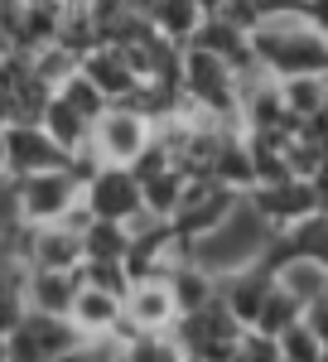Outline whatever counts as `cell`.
I'll list each match as a JSON object with an SVG mask.
<instances>
[{
    "instance_id": "8",
    "label": "cell",
    "mask_w": 328,
    "mask_h": 362,
    "mask_svg": "<svg viewBox=\"0 0 328 362\" xmlns=\"http://www.w3.org/2000/svg\"><path fill=\"white\" fill-rule=\"evenodd\" d=\"M15 261H25L29 271H78L82 261H87V251H82V232L68 223H29L20 237H15V247H10Z\"/></svg>"
},
{
    "instance_id": "23",
    "label": "cell",
    "mask_w": 328,
    "mask_h": 362,
    "mask_svg": "<svg viewBox=\"0 0 328 362\" xmlns=\"http://www.w3.org/2000/svg\"><path fill=\"white\" fill-rule=\"evenodd\" d=\"M189 179H193V174H184L179 165L160 169V174H145V179H140V184H145V213H155V218H174L179 203H184Z\"/></svg>"
},
{
    "instance_id": "35",
    "label": "cell",
    "mask_w": 328,
    "mask_h": 362,
    "mask_svg": "<svg viewBox=\"0 0 328 362\" xmlns=\"http://www.w3.org/2000/svg\"><path fill=\"white\" fill-rule=\"evenodd\" d=\"M237 362H285L280 358V338L261 334V329H246L242 348H237Z\"/></svg>"
},
{
    "instance_id": "13",
    "label": "cell",
    "mask_w": 328,
    "mask_h": 362,
    "mask_svg": "<svg viewBox=\"0 0 328 362\" xmlns=\"http://www.w3.org/2000/svg\"><path fill=\"white\" fill-rule=\"evenodd\" d=\"M179 324V300L169 290V280H131L126 290V329L136 334H169Z\"/></svg>"
},
{
    "instance_id": "26",
    "label": "cell",
    "mask_w": 328,
    "mask_h": 362,
    "mask_svg": "<svg viewBox=\"0 0 328 362\" xmlns=\"http://www.w3.org/2000/svg\"><path fill=\"white\" fill-rule=\"evenodd\" d=\"M150 20H155V29L169 34L174 44H189L208 15L198 10V0H155V15H150Z\"/></svg>"
},
{
    "instance_id": "24",
    "label": "cell",
    "mask_w": 328,
    "mask_h": 362,
    "mask_svg": "<svg viewBox=\"0 0 328 362\" xmlns=\"http://www.w3.org/2000/svg\"><path fill=\"white\" fill-rule=\"evenodd\" d=\"M58 20H63V0H29L25 25H20V34H15V44L29 49V54H39L44 44L58 39Z\"/></svg>"
},
{
    "instance_id": "2",
    "label": "cell",
    "mask_w": 328,
    "mask_h": 362,
    "mask_svg": "<svg viewBox=\"0 0 328 362\" xmlns=\"http://www.w3.org/2000/svg\"><path fill=\"white\" fill-rule=\"evenodd\" d=\"M271 242H275V227L256 213L251 198H242V203H237V208H232L208 237L193 242L189 256L222 280V276H232V271H246V266L266 261V247H271Z\"/></svg>"
},
{
    "instance_id": "30",
    "label": "cell",
    "mask_w": 328,
    "mask_h": 362,
    "mask_svg": "<svg viewBox=\"0 0 328 362\" xmlns=\"http://www.w3.org/2000/svg\"><path fill=\"white\" fill-rule=\"evenodd\" d=\"M285 242H290L295 256H319V261H328V213H309L304 223L285 227Z\"/></svg>"
},
{
    "instance_id": "44",
    "label": "cell",
    "mask_w": 328,
    "mask_h": 362,
    "mask_svg": "<svg viewBox=\"0 0 328 362\" xmlns=\"http://www.w3.org/2000/svg\"><path fill=\"white\" fill-rule=\"evenodd\" d=\"M63 5H92V0H63Z\"/></svg>"
},
{
    "instance_id": "31",
    "label": "cell",
    "mask_w": 328,
    "mask_h": 362,
    "mask_svg": "<svg viewBox=\"0 0 328 362\" xmlns=\"http://www.w3.org/2000/svg\"><path fill=\"white\" fill-rule=\"evenodd\" d=\"M300 319H304V305L295 300V295H285L280 280H275V290H271V300H266V309H261V319H256V329L271 334V338H280L290 324H300Z\"/></svg>"
},
{
    "instance_id": "15",
    "label": "cell",
    "mask_w": 328,
    "mask_h": 362,
    "mask_svg": "<svg viewBox=\"0 0 328 362\" xmlns=\"http://www.w3.org/2000/svg\"><path fill=\"white\" fill-rule=\"evenodd\" d=\"M271 290H275V271L266 261H256V266H246V271L222 276V305L232 309L246 329H256V319H261V309L271 300Z\"/></svg>"
},
{
    "instance_id": "43",
    "label": "cell",
    "mask_w": 328,
    "mask_h": 362,
    "mask_svg": "<svg viewBox=\"0 0 328 362\" xmlns=\"http://www.w3.org/2000/svg\"><path fill=\"white\" fill-rule=\"evenodd\" d=\"M0 362H10V353H5V338H0Z\"/></svg>"
},
{
    "instance_id": "5",
    "label": "cell",
    "mask_w": 328,
    "mask_h": 362,
    "mask_svg": "<svg viewBox=\"0 0 328 362\" xmlns=\"http://www.w3.org/2000/svg\"><path fill=\"white\" fill-rule=\"evenodd\" d=\"M78 343H82V329L68 314L29 309L25 319L5 334V353H10V362H58V358H68Z\"/></svg>"
},
{
    "instance_id": "25",
    "label": "cell",
    "mask_w": 328,
    "mask_h": 362,
    "mask_svg": "<svg viewBox=\"0 0 328 362\" xmlns=\"http://www.w3.org/2000/svg\"><path fill=\"white\" fill-rule=\"evenodd\" d=\"M82 251H87V261H126L131 256V227L92 218V227L82 232Z\"/></svg>"
},
{
    "instance_id": "16",
    "label": "cell",
    "mask_w": 328,
    "mask_h": 362,
    "mask_svg": "<svg viewBox=\"0 0 328 362\" xmlns=\"http://www.w3.org/2000/svg\"><path fill=\"white\" fill-rule=\"evenodd\" d=\"M68 319L82 329V338L116 334V329L126 324V295H116V290H97V285H82Z\"/></svg>"
},
{
    "instance_id": "37",
    "label": "cell",
    "mask_w": 328,
    "mask_h": 362,
    "mask_svg": "<svg viewBox=\"0 0 328 362\" xmlns=\"http://www.w3.org/2000/svg\"><path fill=\"white\" fill-rule=\"evenodd\" d=\"M25 10H29V0H0V29L15 39L20 34V25H25Z\"/></svg>"
},
{
    "instance_id": "42",
    "label": "cell",
    "mask_w": 328,
    "mask_h": 362,
    "mask_svg": "<svg viewBox=\"0 0 328 362\" xmlns=\"http://www.w3.org/2000/svg\"><path fill=\"white\" fill-rule=\"evenodd\" d=\"M0 179H10V160H5V136H0Z\"/></svg>"
},
{
    "instance_id": "6",
    "label": "cell",
    "mask_w": 328,
    "mask_h": 362,
    "mask_svg": "<svg viewBox=\"0 0 328 362\" xmlns=\"http://www.w3.org/2000/svg\"><path fill=\"white\" fill-rule=\"evenodd\" d=\"M150 140H155V121L140 116L136 107H126V102H111L92 121V150H97L102 165H136L150 150Z\"/></svg>"
},
{
    "instance_id": "41",
    "label": "cell",
    "mask_w": 328,
    "mask_h": 362,
    "mask_svg": "<svg viewBox=\"0 0 328 362\" xmlns=\"http://www.w3.org/2000/svg\"><path fill=\"white\" fill-rule=\"evenodd\" d=\"M227 5H232V0H198V10H203V15H222Z\"/></svg>"
},
{
    "instance_id": "3",
    "label": "cell",
    "mask_w": 328,
    "mask_h": 362,
    "mask_svg": "<svg viewBox=\"0 0 328 362\" xmlns=\"http://www.w3.org/2000/svg\"><path fill=\"white\" fill-rule=\"evenodd\" d=\"M242 334H246V324L222 305V295L213 305L193 309V314H179V324H174V338L184 343V353L203 362H237Z\"/></svg>"
},
{
    "instance_id": "17",
    "label": "cell",
    "mask_w": 328,
    "mask_h": 362,
    "mask_svg": "<svg viewBox=\"0 0 328 362\" xmlns=\"http://www.w3.org/2000/svg\"><path fill=\"white\" fill-rule=\"evenodd\" d=\"M189 44H198V49H208V54L227 58L237 73H246L251 63H256V49H251V29L232 25L227 15H208L203 25H198V34H193Z\"/></svg>"
},
{
    "instance_id": "12",
    "label": "cell",
    "mask_w": 328,
    "mask_h": 362,
    "mask_svg": "<svg viewBox=\"0 0 328 362\" xmlns=\"http://www.w3.org/2000/svg\"><path fill=\"white\" fill-rule=\"evenodd\" d=\"M5 160H10V174H15V179H25V174L63 169L73 155H68L39 121H15V126L5 131Z\"/></svg>"
},
{
    "instance_id": "36",
    "label": "cell",
    "mask_w": 328,
    "mask_h": 362,
    "mask_svg": "<svg viewBox=\"0 0 328 362\" xmlns=\"http://www.w3.org/2000/svg\"><path fill=\"white\" fill-rule=\"evenodd\" d=\"M256 15H261V25L266 20H280V15H300V10H309V0H246Z\"/></svg>"
},
{
    "instance_id": "32",
    "label": "cell",
    "mask_w": 328,
    "mask_h": 362,
    "mask_svg": "<svg viewBox=\"0 0 328 362\" xmlns=\"http://www.w3.org/2000/svg\"><path fill=\"white\" fill-rule=\"evenodd\" d=\"M280 358L285 362H324V338L309 329V319L290 324V329L280 334Z\"/></svg>"
},
{
    "instance_id": "39",
    "label": "cell",
    "mask_w": 328,
    "mask_h": 362,
    "mask_svg": "<svg viewBox=\"0 0 328 362\" xmlns=\"http://www.w3.org/2000/svg\"><path fill=\"white\" fill-rule=\"evenodd\" d=\"M314 198H319V213H328V165L314 174Z\"/></svg>"
},
{
    "instance_id": "33",
    "label": "cell",
    "mask_w": 328,
    "mask_h": 362,
    "mask_svg": "<svg viewBox=\"0 0 328 362\" xmlns=\"http://www.w3.org/2000/svg\"><path fill=\"white\" fill-rule=\"evenodd\" d=\"M58 92H63V97H68V102H73V107H78L87 121H97V116L111 107V97H107V92H102L97 83H92V78H87L82 68H78V73H73V78H68L63 87H58Z\"/></svg>"
},
{
    "instance_id": "34",
    "label": "cell",
    "mask_w": 328,
    "mask_h": 362,
    "mask_svg": "<svg viewBox=\"0 0 328 362\" xmlns=\"http://www.w3.org/2000/svg\"><path fill=\"white\" fill-rule=\"evenodd\" d=\"M78 276H82V285H97V290H116V295L131 290V271H126V261H82Z\"/></svg>"
},
{
    "instance_id": "19",
    "label": "cell",
    "mask_w": 328,
    "mask_h": 362,
    "mask_svg": "<svg viewBox=\"0 0 328 362\" xmlns=\"http://www.w3.org/2000/svg\"><path fill=\"white\" fill-rule=\"evenodd\" d=\"M275 280H280V290L295 295L304 309L328 300V261H319V256H290V261H280V266H275Z\"/></svg>"
},
{
    "instance_id": "27",
    "label": "cell",
    "mask_w": 328,
    "mask_h": 362,
    "mask_svg": "<svg viewBox=\"0 0 328 362\" xmlns=\"http://www.w3.org/2000/svg\"><path fill=\"white\" fill-rule=\"evenodd\" d=\"M121 362H189V353H184V343L174 338V329H169V334H131Z\"/></svg>"
},
{
    "instance_id": "28",
    "label": "cell",
    "mask_w": 328,
    "mask_h": 362,
    "mask_svg": "<svg viewBox=\"0 0 328 362\" xmlns=\"http://www.w3.org/2000/svg\"><path fill=\"white\" fill-rule=\"evenodd\" d=\"M280 92H285V107L295 121H309L328 102V78H280Z\"/></svg>"
},
{
    "instance_id": "14",
    "label": "cell",
    "mask_w": 328,
    "mask_h": 362,
    "mask_svg": "<svg viewBox=\"0 0 328 362\" xmlns=\"http://www.w3.org/2000/svg\"><path fill=\"white\" fill-rule=\"evenodd\" d=\"M82 73L102 87L111 102H126V97L145 83V78H140V68H136V58L126 54L121 44H107V39H102L97 49H87V54H82Z\"/></svg>"
},
{
    "instance_id": "11",
    "label": "cell",
    "mask_w": 328,
    "mask_h": 362,
    "mask_svg": "<svg viewBox=\"0 0 328 362\" xmlns=\"http://www.w3.org/2000/svg\"><path fill=\"white\" fill-rule=\"evenodd\" d=\"M251 203H256V213L275 227V232H285V227L304 223L309 213H319V198H314V179H300V174H290V179H275V184H256L251 189Z\"/></svg>"
},
{
    "instance_id": "9",
    "label": "cell",
    "mask_w": 328,
    "mask_h": 362,
    "mask_svg": "<svg viewBox=\"0 0 328 362\" xmlns=\"http://www.w3.org/2000/svg\"><path fill=\"white\" fill-rule=\"evenodd\" d=\"M82 203L92 208V218H107V223H131L145 213V184L131 165H102L87 189H82Z\"/></svg>"
},
{
    "instance_id": "21",
    "label": "cell",
    "mask_w": 328,
    "mask_h": 362,
    "mask_svg": "<svg viewBox=\"0 0 328 362\" xmlns=\"http://www.w3.org/2000/svg\"><path fill=\"white\" fill-rule=\"evenodd\" d=\"M25 276H29L25 261H15L10 251H0V338H5V334H10V329H15V324L29 314Z\"/></svg>"
},
{
    "instance_id": "38",
    "label": "cell",
    "mask_w": 328,
    "mask_h": 362,
    "mask_svg": "<svg viewBox=\"0 0 328 362\" xmlns=\"http://www.w3.org/2000/svg\"><path fill=\"white\" fill-rule=\"evenodd\" d=\"M304 319H309V329L324 338V348H328V300H319V305H309L304 309Z\"/></svg>"
},
{
    "instance_id": "22",
    "label": "cell",
    "mask_w": 328,
    "mask_h": 362,
    "mask_svg": "<svg viewBox=\"0 0 328 362\" xmlns=\"http://www.w3.org/2000/svg\"><path fill=\"white\" fill-rule=\"evenodd\" d=\"M39 126H44V131H49V136H54L68 155H78L82 145L92 140V121H87V116H82L78 107L63 97V92H54V102H49V112H44V121H39Z\"/></svg>"
},
{
    "instance_id": "40",
    "label": "cell",
    "mask_w": 328,
    "mask_h": 362,
    "mask_svg": "<svg viewBox=\"0 0 328 362\" xmlns=\"http://www.w3.org/2000/svg\"><path fill=\"white\" fill-rule=\"evenodd\" d=\"M15 126V107H10V92H0V136Z\"/></svg>"
},
{
    "instance_id": "4",
    "label": "cell",
    "mask_w": 328,
    "mask_h": 362,
    "mask_svg": "<svg viewBox=\"0 0 328 362\" xmlns=\"http://www.w3.org/2000/svg\"><path fill=\"white\" fill-rule=\"evenodd\" d=\"M184 97L222 121H237V68L198 44H184Z\"/></svg>"
},
{
    "instance_id": "10",
    "label": "cell",
    "mask_w": 328,
    "mask_h": 362,
    "mask_svg": "<svg viewBox=\"0 0 328 362\" xmlns=\"http://www.w3.org/2000/svg\"><path fill=\"white\" fill-rule=\"evenodd\" d=\"M246 194H237V189H227V184H218V179H208V174H198V179H189V189H184V203H179V213L169 218L174 223V232L184 237V242H198V237H208L213 227L242 203Z\"/></svg>"
},
{
    "instance_id": "7",
    "label": "cell",
    "mask_w": 328,
    "mask_h": 362,
    "mask_svg": "<svg viewBox=\"0 0 328 362\" xmlns=\"http://www.w3.org/2000/svg\"><path fill=\"white\" fill-rule=\"evenodd\" d=\"M82 189H87V179H82L73 165L63 169H44V174H25L20 179V208H25V223H63L73 208L82 203Z\"/></svg>"
},
{
    "instance_id": "45",
    "label": "cell",
    "mask_w": 328,
    "mask_h": 362,
    "mask_svg": "<svg viewBox=\"0 0 328 362\" xmlns=\"http://www.w3.org/2000/svg\"><path fill=\"white\" fill-rule=\"evenodd\" d=\"M189 362H203V358H189Z\"/></svg>"
},
{
    "instance_id": "20",
    "label": "cell",
    "mask_w": 328,
    "mask_h": 362,
    "mask_svg": "<svg viewBox=\"0 0 328 362\" xmlns=\"http://www.w3.org/2000/svg\"><path fill=\"white\" fill-rule=\"evenodd\" d=\"M164 280H169V290H174V300H179V314H193V309L213 305V300L222 295V280L213 276L208 266H198L193 256H184Z\"/></svg>"
},
{
    "instance_id": "1",
    "label": "cell",
    "mask_w": 328,
    "mask_h": 362,
    "mask_svg": "<svg viewBox=\"0 0 328 362\" xmlns=\"http://www.w3.org/2000/svg\"><path fill=\"white\" fill-rule=\"evenodd\" d=\"M251 49L256 63L275 78H328V29L300 15H280L251 29Z\"/></svg>"
},
{
    "instance_id": "29",
    "label": "cell",
    "mask_w": 328,
    "mask_h": 362,
    "mask_svg": "<svg viewBox=\"0 0 328 362\" xmlns=\"http://www.w3.org/2000/svg\"><path fill=\"white\" fill-rule=\"evenodd\" d=\"M78 68H82V54H73V49H68V44H58V39H54V44H44V49L34 54V73L54 87V92L68 83Z\"/></svg>"
},
{
    "instance_id": "18",
    "label": "cell",
    "mask_w": 328,
    "mask_h": 362,
    "mask_svg": "<svg viewBox=\"0 0 328 362\" xmlns=\"http://www.w3.org/2000/svg\"><path fill=\"white\" fill-rule=\"evenodd\" d=\"M78 290H82L78 271H29L25 276L29 309H39V314H73Z\"/></svg>"
}]
</instances>
